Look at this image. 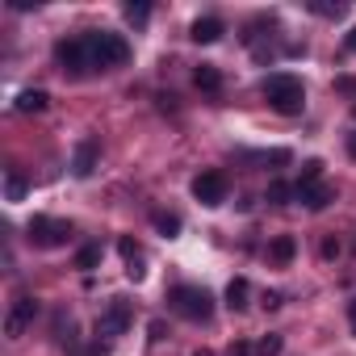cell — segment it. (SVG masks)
<instances>
[{
  "label": "cell",
  "instance_id": "9",
  "mask_svg": "<svg viewBox=\"0 0 356 356\" xmlns=\"http://www.w3.org/2000/svg\"><path fill=\"white\" fill-rule=\"evenodd\" d=\"M97 159H101V143L97 138H80L76 143V155H72V172L76 176H92L97 172Z\"/></svg>",
  "mask_w": 356,
  "mask_h": 356
},
{
  "label": "cell",
  "instance_id": "28",
  "mask_svg": "<svg viewBox=\"0 0 356 356\" xmlns=\"http://www.w3.org/2000/svg\"><path fill=\"white\" fill-rule=\"evenodd\" d=\"M281 306V293H264V310H277Z\"/></svg>",
  "mask_w": 356,
  "mask_h": 356
},
{
  "label": "cell",
  "instance_id": "7",
  "mask_svg": "<svg viewBox=\"0 0 356 356\" xmlns=\"http://www.w3.org/2000/svg\"><path fill=\"white\" fill-rule=\"evenodd\" d=\"M34 314H38V298H26V293H22V298L13 302L9 318H5V335H9V339H22L26 327L34 323Z\"/></svg>",
  "mask_w": 356,
  "mask_h": 356
},
{
  "label": "cell",
  "instance_id": "29",
  "mask_svg": "<svg viewBox=\"0 0 356 356\" xmlns=\"http://www.w3.org/2000/svg\"><path fill=\"white\" fill-rule=\"evenodd\" d=\"M348 323H352V331H356V298H352V306H348Z\"/></svg>",
  "mask_w": 356,
  "mask_h": 356
},
{
  "label": "cell",
  "instance_id": "22",
  "mask_svg": "<svg viewBox=\"0 0 356 356\" xmlns=\"http://www.w3.org/2000/svg\"><path fill=\"white\" fill-rule=\"evenodd\" d=\"M289 197H298V189H289V185H281V181H273V185H268V202H277V206H285Z\"/></svg>",
  "mask_w": 356,
  "mask_h": 356
},
{
  "label": "cell",
  "instance_id": "6",
  "mask_svg": "<svg viewBox=\"0 0 356 356\" xmlns=\"http://www.w3.org/2000/svg\"><path fill=\"white\" fill-rule=\"evenodd\" d=\"M193 197H197L202 206H222V202H227V176H222L218 168L202 172L197 181H193Z\"/></svg>",
  "mask_w": 356,
  "mask_h": 356
},
{
  "label": "cell",
  "instance_id": "31",
  "mask_svg": "<svg viewBox=\"0 0 356 356\" xmlns=\"http://www.w3.org/2000/svg\"><path fill=\"white\" fill-rule=\"evenodd\" d=\"M348 51H352V55H356V30H352V34H348Z\"/></svg>",
  "mask_w": 356,
  "mask_h": 356
},
{
  "label": "cell",
  "instance_id": "20",
  "mask_svg": "<svg viewBox=\"0 0 356 356\" xmlns=\"http://www.w3.org/2000/svg\"><path fill=\"white\" fill-rule=\"evenodd\" d=\"M147 17H151V5H143V0L138 5H126V22L130 26H147Z\"/></svg>",
  "mask_w": 356,
  "mask_h": 356
},
{
  "label": "cell",
  "instance_id": "33",
  "mask_svg": "<svg viewBox=\"0 0 356 356\" xmlns=\"http://www.w3.org/2000/svg\"><path fill=\"white\" fill-rule=\"evenodd\" d=\"M352 155H356V138H352Z\"/></svg>",
  "mask_w": 356,
  "mask_h": 356
},
{
  "label": "cell",
  "instance_id": "24",
  "mask_svg": "<svg viewBox=\"0 0 356 356\" xmlns=\"http://www.w3.org/2000/svg\"><path fill=\"white\" fill-rule=\"evenodd\" d=\"M256 352H260V356H277V352H281V335H264V339L256 343Z\"/></svg>",
  "mask_w": 356,
  "mask_h": 356
},
{
  "label": "cell",
  "instance_id": "4",
  "mask_svg": "<svg viewBox=\"0 0 356 356\" xmlns=\"http://www.w3.org/2000/svg\"><path fill=\"white\" fill-rule=\"evenodd\" d=\"M55 55H59L63 72H72V76H88V72H97V67H92L88 38H63V42L55 47Z\"/></svg>",
  "mask_w": 356,
  "mask_h": 356
},
{
  "label": "cell",
  "instance_id": "18",
  "mask_svg": "<svg viewBox=\"0 0 356 356\" xmlns=\"http://www.w3.org/2000/svg\"><path fill=\"white\" fill-rule=\"evenodd\" d=\"M97 264H101V248H97V243H88V248H80V252H76V268H84V273H88V268H97Z\"/></svg>",
  "mask_w": 356,
  "mask_h": 356
},
{
  "label": "cell",
  "instance_id": "32",
  "mask_svg": "<svg viewBox=\"0 0 356 356\" xmlns=\"http://www.w3.org/2000/svg\"><path fill=\"white\" fill-rule=\"evenodd\" d=\"M193 356H214V352H210V348H197V352H193Z\"/></svg>",
  "mask_w": 356,
  "mask_h": 356
},
{
  "label": "cell",
  "instance_id": "19",
  "mask_svg": "<svg viewBox=\"0 0 356 356\" xmlns=\"http://www.w3.org/2000/svg\"><path fill=\"white\" fill-rule=\"evenodd\" d=\"M318 176H323V159H306V163H302V181H298V185H318Z\"/></svg>",
  "mask_w": 356,
  "mask_h": 356
},
{
  "label": "cell",
  "instance_id": "30",
  "mask_svg": "<svg viewBox=\"0 0 356 356\" xmlns=\"http://www.w3.org/2000/svg\"><path fill=\"white\" fill-rule=\"evenodd\" d=\"M231 356H248V343H235V348H231Z\"/></svg>",
  "mask_w": 356,
  "mask_h": 356
},
{
  "label": "cell",
  "instance_id": "3",
  "mask_svg": "<svg viewBox=\"0 0 356 356\" xmlns=\"http://www.w3.org/2000/svg\"><path fill=\"white\" fill-rule=\"evenodd\" d=\"M88 51H92V67H122L130 59V47L122 34H88Z\"/></svg>",
  "mask_w": 356,
  "mask_h": 356
},
{
  "label": "cell",
  "instance_id": "11",
  "mask_svg": "<svg viewBox=\"0 0 356 356\" xmlns=\"http://www.w3.org/2000/svg\"><path fill=\"white\" fill-rule=\"evenodd\" d=\"M189 38H193V42H202V47H210V42H218V38H222V22H218V17H197V22H193V30H189Z\"/></svg>",
  "mask_w": 356,
  "mask_h": 356
},
{
  "label": "cell",
  "instance_id": "1",
  "mask_svg": "<svg viewBox=\"0 0 356 356\" xmlns=\"http://www.w3.org/2000/svg\"><path fill=\"white\" fill-rule=\"evenodd\" d=\"M264 101H268L277 113L293 118V113H302V105H306V88H302V80H298V76L277 72V76H268V80H264Z\"/></svg>",
  "mask_w": 356,
  "mask_h": 356
},
{
  "label": "cell",
  "instance_id": "16",
  "mask_svg": "<svg viewBox=\"0 0 356 356\" xmlns=\"http://www.w3.org/2000/svg\"><path fill=\"white\" fill-rule=\"evenodd\" d=\"M26 189H30V185H26V176H22V172H9V176H5V197H9V202H22Z\"/></svg>",
  "mask_w": 356,
  "mask_h": 356
},
{
  "label": "cell",
  "instance_id": "12",
  "mask_svg": "<svg viewBox=\"0 0 356 356\" xmlns=\"http://www.w3.org/2000/svg\"><path fill=\"white\" fill-rule=\"evenodd\" d=\"M298 256V243H293V235H277L273 243H268V260L273 264H289Z\"/></svg>",
  "mask_w": 356,
  "mask_h": 356
},
{
  "label": "cell",
  "instance_id": "8",
  "mask_svg": "<svg viewBox=\"0 0 356 356\" xmlns=\"http://www.w3.org/2000/svg\"><path fill=\"white\" fill-rule=\"evenodd\" d=\"M126 327H130V302H126V298H113V302L105 306V314H101V323H97V331L113 339V335H122Z\"/></svg>",
  "mask_w": 356,
  "mask_h": 356
},
{
  "label": "cell",
  "instance_id": "23",
  "mask_svg": "<svg viewBox=\"0 0 356 356\" xmlns=\"http://www.w3.org/2000/svg\"><path fill=\"white\" fill-rule=\"evenodd\" d=\"M118 252H122V260L130 264V260H143V252H138V243L134 239H118Z\"/></svg>",
  "mask_w": 356,
  "mask_h": 356
},
{
  "label": "cell",
  "instance_id": "25",
  "mask_svg": "<svg viewBox=\"0 0 356 356\" xmlns=\"http://www.w3.org/2000/svg\"><path fill=\"white\" fill-rule=\"evenodd\" d=\"M318 17H339V5H323V0H314V5H310Z\"/></svg>",
  "mask_w": 356,
  "mask_h": 356
},
{
  "label": "cell",
  "instance_id": "2",
  "mask_svg": "<svg viewBox=\"0 0 356 356\" xmlns=\"http://www.w3.org/2000/svg\"><path fill=\"white\" fill-rule=\"evenodd\" d=\"M168 302H172V310L181 314V318H193V323H206L214 314V298L202 285H176Z\"/></svg>",
  "mask_w": 356,
  "mask_h": 356
},
{
  "label": "cell",
  "instance_id": "13",
  "mask_svg": "<svg viewBox=\"0 0 356 356\" xmlns=\"http://www.w3.org/2000/svg\"><path fill=\"white\" fill-rule=\"evenodd\" d=\"M193 84L206 88V92H218V88H222V72H218L214 63H202V67L193 72Z\"/></svg>",
  "mask_w": 356,
  "mask_h": 356
},
{
  "label": "cell",
  "instance_id": "17",
  "mask_svg": "<svg viewBox=\"0 0 356 356\" xmlns=\"http://www.w3.org/2000/svg\"><path fill=\"white\" fill-rule=\"evenodd\" d=\"M151 222H155V231H159L163 239H176V235H181V218H176V214H155Z\"/></svg>",
  "mask_w": 356,
  "mask_h": 356
},
{
  "label": "cell",
  "instance_id": "15",
  "mask_svg": "<svg viewBox=\"0 0 356 356\" xmlns=\"http://www.w3.org/2000/svg\"><path fill=\"white\" fill-rule=\"evenodd\" d=\"M248 293H252V289H248V281H243V277H235V281L227 285V306H231V310H243V306H248Z\"/></svg>",
  "mask_w": 356,
  "mask_h": 356
},
{
  "label": "cell",
  "instance_id": "27",
  "mask_svg": "<svg viewBox=\"0 0 356 356\" xmlns=\"http://www.w3.org/2000/svg\"><path fill=\"white\" fill-rule=\"evenodd\" d=\"M80 356H109V343H101V339H97V343H92V348H84Z\"/></svg>",
  "mask_w": 356,
  "mask_h": 356
},
{
  "label": "cell",
  "instance_id": "10",
  "mask_svg": "<svg viewBox=\"0 0 356 356\" xmlns=\"http://www.w3.org/2000/svg\"><path fill=\"white\" fill-rule=\"evenodd\" d=\"M298 202L306 210H327L335 202V189L331 185H298Z\"/></svg>",
  "mask_w": 356,
  "mask_h": 356
},
{
  "label": "cell",
  "instance_id": "26",
  "mask_svg": "<svg viewBox=\"0 0 356 356\" xmlns=\"http://www.w3.org/2000/svg\"><path fill=\"white\" fill-rule=\"evenodd\" d=\"M318 252H323V260H335V256H339V239H323Z\"/></svg>",
  "mask_w": 356,
  "mask_h": 356
},
{
  "label": "cell",
  "instance_id": "34",
  "mask_svg": "<svg viewBox=\"0 0 356 356\" xmlns=\"http://www.w3.org/2000/svg\"><path fill=\"white\" fill-rule=\"evenodd\" d=\"M352 118H356V105H352Z\"/></svg>",
  "mask_w": 356,
  "mask_h": 356
},
{
  "label": "cell",
  "instance_id": "21",
  "mask_svg": "<svg viewBox=\"0 0 356 356\" xmlns=\"http://www.w3.org/2000/svg\"><path fill=\"white\" fill-rule=\"evenodd\" d=\"M248 159H256V163H289V151L277 147V151H256V155H248Z\"/></svg>",
  "mask_w": 356,
  "mask_h": 356
},
{
  "label": "cell",
  "instance_id": "5",
  "mask_svg": "<svg viewBox=\"0 0 356 356\" xmlns=\"http://www.w3.org/2000/svg\"><path fill=\"white\" fill-rule=\"evenodd\" d=\"M72 239V222H59V218H34L30 222V243L34 248H63Z\"/></svg>",
  "mask_w": 356,
  "mask_h": 356
},
{
  "label": "cell",
  "instance_id": "14",
  "mask_svg": "<svg viewBox=\"0 0 356 356\" xmlns=\"http://www.w3.org/2000/svg\"><path fill=\"white\" fill-rule=\"evenodd\" d=\"M47 105H51V97H47L42 88H26V92L17 97V109H22V113H42Z\"/></svg>",
  "mask_w": 356,
  "mask_h": 356
}]
</instances>
